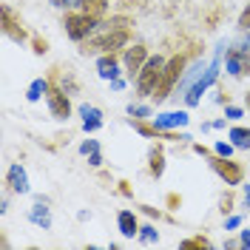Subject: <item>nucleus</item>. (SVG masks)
I'll return each mask as SVG.
<instances>
[{"mask_svg": "<svg viewBox=\"0 0 250 250\" xmlns=\"http://www.w3.org/2000/svg\"><path fill=\"white\" fill-rule=\"evenodd\" d=\"M48 88H51V80H46V77L31 80L29 88H26V100H29V103H40V100L48 94Z\"/></svg>", "mask_w": 250, "mask_h": 250, "instance_id": "18", "label": "nucleus"}, {"mask_svg": "<svg viewBox=\"0 0 250 250\" xmlns=\"http://www.w3.org/2000/svg\"><path fill=\"white\" fill-rule=\"evenodd\" d=\"M222 54H225V43H219V48H216V57L210 60V65H208V71H205L202 77L196 80L190 88L185 91V105L188 108H196L199 103H202V94L208 91V88H213V83L219 80V71H222Z\"/></svg>", "mask_w": 250, "mask_h": 250, "instance_id": "2", "label": "nucleus"}, {"mask_svg": "<svg viewBox=\"0 0 250 250\" xmlns=\"http://www.w3.org/2000/svg\"><path fill=\"white\" fill-rule=\"evenodd\" d=\"M117 230H120L125 239H134V236L140 233V219H137V213L128 210V208H123V210L117 213Z\"/></svg>", "mask_w": 250, "mask_h": 250, "instance_id": "16", "label": "nucleus"}, {"mask_svg": "<svg viewBox=\"0 0 250 250\" xmlns=\"http://www.w3.org/2000/svg\"><path fill=\"white\" fill-rule=\"evenodd\" d=\"M46 103H48V111H51L54 120L65 123V120L71 117V94H65L60 85L51 83V88H48V94H46Z\"/></svg>", "mask_w": 250, "mask_h": 250, "instance_id": "7", "label": "nucleus"}, {"mask_svg": "<svg viewBox=\"0 0 250 250\" xmlns=\"http://www.w3.org/2000/svg\"><path fill=\"white\" fill-rule=\"evenodd\" d=\"M77 219H80V222H85V219H91V210H80V213H77Z\"/></svg>", "mask_w": 250, "mask_h": 250, "instance_id": "44", "label": "nucleus"}, {"mask_svg": "<svg viewBox=\"0 0 250 250\" xmlns=\"http://www.w3.org/2000/svg\"><path fill=\"white\" fill-rule=\"evenodd\" d=\"M57 6H60V9H80V6H83V0H60Z\"/></svg>", "mask_w": 250, "mask_h": 250, "instance_id": "34", "label": "nucleus"}, {"mask_svg": "<svg viewBox=\"0 0 250 250\" xmlns=\"http://www.w3.org/2000/svg\"><path fill=\"white\" fill-rule=\"evenodd\" d=\"M162 68H165V60L156 54V57H148V62L142 65V71L137 74V94L140 97H154V88L159 77H162Z\"/></svg>", "mask_w": 250, "mask_h": 250, "instance_id": "6", "label": "nucleus"}, {"mask_svg": "<svg viewBox=\"0 0 250 250\" xmlns=\"http://www.w3.org/2000/svg\"><path fill=\"white\" fill-rule=\"evenodd\" d=\"M3 34L9 40H15V43H26L29 40V34L23 29V23L15 17V9L12 6H3Z\"/></svg>", "mask_w": 250, "mask_h": 250, "instance_id": "10", "label": "nucleus"}, {"mask_svg": "<svg viewBox=\"0 0 250 250\" xmlns=\"http://www.w3.org/2000/svg\"><path fill=\"white\" fill-rule=\"evenodd\" d=\"M225 117H228L230 123H236V120L245 117V108H239V105H225Z\"/></svg>", "mask_w": 250, "mask_h": 250, "instance_id": "28", "label": "nucleus"}, {"mask_svg": "<svg viewBox=\"0 0 250 250\" xmlns=\"http://www.w3.org/2000/svg\"><path fill=\"white\" fill-rule=\"evenodd\" d=\"M100 26V20L91 15H85L83 9L74 12V9H68L65 17H62V29H65V37L68 40H74V43H83V40H88L94 31Z\"/></svg>", "mask_w": 250, "mask_h": 250, "instance_id": "4", "label": "nucleus"}, {"mask_svg": "<svg viewBox=\"0 0 250 250\" xmlns=\"http://www.w3.org/2000/svg\"><path fill=\"white\" fill-rule=\"evenodd\" d=\"M6 185H9V190L17 193V196H23V193H29V190H31L29 173H26V168H23L20 162L9 165V171H6Z\"/></svg>", "mask_w": 250, "mask_h": 250, "instance_id": "11", "label": "nucleus"}, {"mask_svg": "<svg viewBox=\"0 0 250 250\" xmlns=\"http://www.w3.org/2000/svg\"><path fill=\"white\" fill-rule=\"evenodd\" d=\"M213 103H219V105L225 103V91H222V88H216V91H213Z\"/></svg>", "mask_w": 250, "mask_h": 250, "instance_id": "41", "label": "nucleus"}, {"mask_svg": "<svg viewBox=\"0 0 250 250\" xmlns=\"http://www.w3.org/2000/svg\"><path fill=\"white\" fill-rule=\"evenodd\" d=\"M148 57H151V54H148V48L142 46V43H134V46H128V48L123 51V68H125V74L134 80V77H137V74L142 71V65L148 62Z\"/></svg>", "mask_w": 250, "mask_h": 250, "instance_id": "8", "label": "nucleus"}, {"mask_svg": "<svg viewBox=\"0 0 250 250\" xmlns=\"http://www.w3.org/2000/svg\"><path fill=\"white\" fill-rule=\"evenodd\" d=\"M51 83H54V85H60L62 91L71 94V97L80 91V85H77V80H74V74H71V71H62V68H57V74L51 77Z\"/></svg>", "mask_w": 250, "mask_h": 250, "instance_id": "19", "label": "nucleus"}, {"mask_svg": "<svg viewBox=\"0 0 250 250\" xmlns=\"http://www.w3.org/2000/svg\"><path fill=\"white\" fill-rule=\"evenodd\" d=\"M233 151H236V145H233V142L219 140L216 145H213V154H219V156H233Z\"/></svg>", "mask_w": 250, "mask_h": 250, "instance_id": "25", "label": "nucleus"}, {"mask_svg": "<svg viewBox=\"0 0 250 250\" xmlns=\"http://www.w3.org/2000/svg\"><path fill=\"white\" fill-rule=\"evenodd\" d=\"M248 68H250V60L239 48H228L225 51V71H228V77H242Z\"/></svg>", "mask_w": 250, "mask_h": 250, "instance_id": "14", "label": "nucleus"}, {"mask_svg": "<svg viewBox=\"0 0 250 250\" xmlns=\"http://www.w3.org/2000/svg\"><path fill=\"white\" fill-rule=\"evenodd\" d=\"M88 165H91V168H100V165H103V154H100V148H97L94 154H88Z\"/></svg>", "mask_w": 250, "mask_h": 250, "instance_id": "32", "label": "nucleus"}, {"mask_svg": "<svg viewBox=\"0 0 250 250\" xmlns=\"http://www.w3.org/2000/svg\"><path fill=\"white\" fill-rule=\"evenodd\" d=\"M29 222L31 225H37L40 230H51V208H48V199L46 196H37L34 205L29 208Z\"/></svg>", "mask_w": 250, "mask_h": 250, "instance_id": "12", "label": "nucleus"}, {"mask_svg": "<svg viewBox=\"0 0 250 250\" xmlns=\"http://www.w3.org/2000/svg\"><path fill=\"white\" fill-rule=\"evenodd\" d=\"M51 3H54V6H57V3H60V0H51Z\"/></svg>", "mask_w": 250, "mask_h": 250, "instance_id": "46", "label": "nucleus"}, {"mask_svg": "<svg viewBox=\"0 0 250 250\" xmlns=\"http://www.w3.org/2000/svg\"><path fill=\"white\" fill-rule=\"evenodd\" d=\"M128 26H131V20H125V17H114L108 23H100L97 34L80 43V51L83 54H114V51H120L131 40Z\"/></svg>", "mask_w": 250, "mask_h": 250, "instance_id": "1", "label": "nucleus"}, {"mask_svg": "<svg viewBox=\"0 0 250 250\" xmlns=\"http://www.w3.org/2000/svg\"><path fill=\"white\" fill-rule=\"evenodd\" d=\"M242 228V216L239 213H228V219H225V230H239Z\"/></svg>", "mask_w": 250, "mask_h": 250, "instance_id": "30", "label": "nucleus"}, {"mask_svg": "<svg viewBox=\"0 0 250 250\" xmlns=\"http://www.w3.org/2000/svg\"><path fill=\"white\" fill-rule=\"evenodd\" d=\"M137 239H140L142 245H154V242H159V230H156L154 225H140Z\"/></svg>", "mask_w": 250, "mask_h": 250, "instance_id": "23", "label": "nucleus"}, {"mask_svg": "<svg viewBox=\"0 0 250 250\" xmlns=\"http://www.w3.org/2000/svg\"><path fill=\"white\" fill-rule=\"evenodd\" d=\"M0 213H3V216L9 213V196H3V202H0Z\"/></svg>", "mask_w": 250, "mask_h": 250, "instance_id": "43", "label": "nucleus"}, {"mask_svg": "<svg viewBox=\"0 0 250 250\" xmlns=\"http://www.w3.org/2000/svg\"><path fill=\"white\" fill-rule=\"evenodd\" d=\"M120 193H123V196H134V190H131V185H128V182H120Z\"/></svg>", "mask_w": 250, "mask_h": 250, "instance_id": "39", "label": "nucleus"}, {"mask_svg": "<svg viewBox=\"0 0 250 250\" xmlns=\"http://www.w3.org/2000/svg\"><path fill=\"white\" fill-rule=\"evenodd\" d=\"M108 85H111V91H123L125 85H128V80H123V77H117V80H111Z\"/></svg>", "mask_w": 250, "mask_h": 250, "instance_id": "33", "label": "nucleus"}, {"mask_svg": "<svg viewBox=\"0 0 250 250\" xmlns=\"http://www.w3.org/2000/svg\"><path fill=\"white\" fill-rule=\"evenodd\" d=\"M228 140L233 142L236 148L250 151V128H245V125H233V128L228 131Z\"/></svg>", "mask_w": 250, "mask_h": 250, "instance_id": "20", "label": "nucleus"}, {"mask_svg": "<svg viewBox=\"0 0 250 250\" xmlns=\"http://www.w3.org/2000/svg\"><path fill=\"white\" fill-rule=\"evenodd\" d=\"M142 210H145V213H148V216H162V213H159V210H156V208H151V205H142Z\"/></svg>", "mask_w": 250, "mask_h": 250, "instance_id": "42", "label": "nucleus"}, {"mask_svg": "<svg viewBox=\"0 0 250 250\" xmlns=\"http://www.w3.org/2000/svg\"><path fill=\"white\" fill-rule=\"evenodd\" d=\"M125 111H128V117H131V120H154L151 105H142V103H131Z\"/></svg>", "mask_w": 250, "mask_h": 250, "instance_id": "22", "label": "nucleus"}, {"mask_svg": "<svg viewBox=\"0 0 250 250\" xmlns=\"http://www.w3.org/2000/svg\"><path fill=\"white\" fill-rule=\"evenodd\" d=\"M185 65H188L185 54H173L171 60H165L162 77H159V83H156V88H154V100H156V103L168 100V97L176 91L179 80H182V74H185Z\"/></svg>", "mask_w": 250, "mask_h": 250, "instance_id": "3", "label": "nucleus"}, {"mask_svg": "<svg viewBox=\"0 0 250 250\" xmlns=\"http://www.w3.org/2000/svg\"><path fill=\"white\" fill-rule=\"evenodd\" d=\"M219 210H222L225 216L233 210V193H230V190H228V193H222V199H219Z\"/></svg>", "mask_w": 250, "mask_h": 250, "instance_id": "26", "label": "nucleus"}, {"mask_svg": "<svg viewBox=\"0 0 250 250\" xmlns=\"http://www.w3.org/2000/svg\"><path fill=\"white\" fill-rule=\"evenodd\" d=\"M242 205L250 210V185H245V182H242Z\"/></svg>", "mask_w": 250, "mask_h": 250, "instance_id": "35", "label": "nucleus"}, {"mask_svg": "<svg viewBox=\"0 0 250 250\" xmlns=\"http://www.w3.org/2000/svg\"><path fill=\"white\" fill-rule=\"evenodd\" d=\"M179 205H182V199H179L176 193H168V208H171V210H176Z\"/></svg>", "mask_w": 250, "mask_h": 250, "instance_id": "36", "label": "nucleus"}, {"mask_svg": "<svg viewBox=\"0 0 250 250\" xmlns=\"http://www.w3.org/2000/svg\"><path fill=\"white\" fill-rule=\"evenodd\" d=\"M77 111H80V117H83V131H85V134H97V131L103 128V111L97 108V105L83 103Z\"/></svg>", "mask_w": 250, "mask_h": 250, "instance_id": "15", "label": "nucleus"}, {"mask_svg": "<svg viewBox=\"0 0 250 250\" xmlns=\"http://www.w3.org/2000/svg\"><path fill=\"white\" fill-rule=\"evenodd\" d=\"M151 123L159 128V131H179L190 123V114L188 111H165V114H156Z\"/></svg>", "mask_w": 250, "mask_h": 250, "instance_id": "9", "label": "nucleus"}, {"mask_svg": "<svg viewBox=\"0 0 250 250\" xmlns=\"http://www.w3.org/2000/svg\"><path fill=\"white\" fill-rule=\"evenodd\" d=\"M85 15L97 17V20H103L105 12H108V0H83V6H80Z\"/></svg>", "mask_w": 250, "mask_h": 250, "instance_id": "21", "label": "nucleus"}, {"mask_svg": "<svg viewBox=\"0 0 250 250\" xmlns=\"http://www.w3.org/2000/svg\"><path fill=\"white\" fill-rule=\"evenodd\" d=\"M208 162H210L213 173H216L228 188H236V185L245 182V168H242V162H236V159H230V156H219V154H210Z\"/></svg>", "mask_w": 250, "mask_h": 250, "instance_id": "5", "label": "nucleus"}, {"mask_svg": "<svg viewBox=\"0 0 250 250\" xmlns=\"http://www.w3.org/2000/svg\"><path fill=\"white\" fill-rule=\"evenodd\" d=\"M31 51H34L37 57H43V54L48 51V43L43 40V37H34V40H31Z\"/></svg>", "mask_w": 250, "mask_h": 250, "instance_id": "29", "label": "nucleus"}, {"mask_svg": "<svg viewBox=\"0 0 250 250\" xmlns=\"http://www.w3.org/2000/svg\"><path fill=\"white\" fill-rule=\"evenodd\" d=\"M148 173H151V179H159L165 173V151H162V145H151V151H148Z\"/></svg>", "mask_w": 250, "mask_h": 250, "instance_id": "17", "label": "nucleus"}, {"mask_svg": "<svg viewBox=\"0 0 250 250\" xmlns=\"http://www.w3.org/2000/svg\"><path fill=\"white\" fill-rule=\"evenodd\" d=\"M123 62L117 60V54H100L97 57V77L105 80V83H111V80L123 77Z\"/></svg>", "mask_w": 250, "mask_h": 250, "instance_id": "13", "label": "nucleus"}, {"mask_svg": "<svg viewBox=\"0 0 250 250\" xmlns=\"http://www.w3.org/2000/svg\"><path fill=\"white\" fill-rule=\"evenodd\" d=\"M239 242H242V248H250V230H242Z\"/></svg>", "mask_w": 250, "mask_h": 250, "instance_id": "40", "label": "nucleus"}, {"mask_svg": "<svg viewBox=\"0 0 250 250\" xmlns=\"http://www.w3.org/2000/svg\"><path fill=\"white\" fill-rule=\"evenodd\" d=\"M193 154H199V156H210V151H208L205 145H199V142H193Z\"/></svg>", "mask_w": 250, "mask_h": 250, "instance_id": "38", "label": "nucleus"}, {"mask_svg": "<svg viewBox=\"0 0 250 250\" xmlns=\"http://www.w3.org/2000/svg\"><path fill=\"white\" fill-rule=\"evenodd\" d=\"M179 248H182V250H193V248H210V239H205V236H193V239H185V242H179Z\"/></svg>", "mask_w": 250, "mask_h": 250, "instance_id": "24", "label": "nucleus"}, {"mask_svg": "<svg viewBox=\"0 0 250 250\" xmlns=\"http://www.w3.org/2000/svg\"><path fill=\"white\" fill-rule=\"evenodd\" d=\"M97 148H100V142H97V140H85L83 145H80V154H83V156H88V154H94Z\"/></svg>", "mask_w": 250, "mask_h": 250, "instance_id": "31", "label": "nucleus"}, {"mask_svg": "<svg viewBox=\"0 0 250 250\" xmlns=\"http://www.w3.org/2000/svg\"><path fill=\"white\" fill-rule=\"evenodd\" d=\"M236 26H239V31H250V3L242 9V15H239V23H236Z\"/></svg>", "mask_w": 250, "mask_h": 250, "instance_id": "27", "label": "nucleus"}, {"mask_svg": "<svg viewBox=\"0 0 250 250\" xmlns=\"http://www.w3.org/2000/svg\"><path fill=\"white\" fill-rule=\"evenodd\" d=\"M228 123H230L228 117H219V120H213V123H210V125H213V131H222V128H225V125H228Z\"/></svg>", "mask_w": 250, "mask_h": 250, "instance_id": "37", "label": "nucleus"}, {"mask_svg": "<svg viewBox=\"0 0 250 250\" xmlns=\"http://www.w3.org/2000/svg\"><path fill=\"white\" fill-rule=\"evenodd\" d=\"M245 103H248V111H250V91H248V97H245Z\"/></svg>", "mask_w": 250, "mask_h": 250, "instance_id": "45", "label": "nucleus"}]
</instances>
